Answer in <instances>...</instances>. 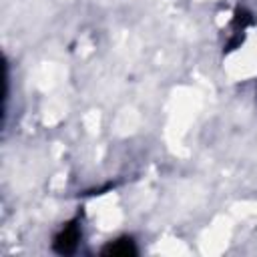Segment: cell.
<instances>
[{
	"instance_id": "obj_1",
	"label": "cell",
	"mask_w": 257,
	"mask_h": 257,
	"mask_svg": "<svg viewBox=\"0 0 257 257\" xmlns=\"http://www.w3.org/2000/svg\"><path fill=\"white\" fill-rule=\"evenodd\" d=\"M78 239H80L78 227L72 225V223H66V225L58 231V235L54 237V249L60 251V253H70V251H74Z\"/></svg>"
},
{
	"instance_id": "obj_2",
	"label": "cell",
	"mask_w": 257,
	"mask_h": 257,
	"mask_svg": "<svg viewBox=\"0 0 257 257\" xmlns=\"http://www.w3.org/2000/svg\"><path fill=\"white\" fill-rule=\"evenodd\" d=\"M102 253L104 255H133V253H137V247L131 237H118L114 241L110 239L102 247Z\"/></svg>"
}]
</instances>
